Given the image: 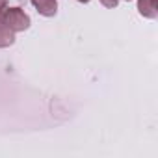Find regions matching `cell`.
<instances>
[{
    "instance_id": "obj_4",
    "label": "cell",
    "mask_w": 158,
    "mask_h": 158,
    "mask_svg": "<svg viewBox=\"0 0 158 158\" xmlns=\"http://www.w3.org/2000/svg\"><path fill=\"white\" fill-rule=\"evenodd\" d=\"M15 43V32H11L8 26L0 23V48H6Z\"/></svg>"
},
{
    "instance_id": "obj_1",
    "label": "cell",
    "mask_w": 158,
    "mask_h": 158,
    "mask_svg": "<svg viewBox=\"0 0 158 158\" xmlns=\"http://www.w3.org/2000/svg\"><path fill=\"white\" fill-rule=\"evenodd\" d=\"M0 23H2L4 26H8L11 32H24L30 26V17L21 8H8L4 11Z\"/></svg>"
},
{
    "instance_id": "obj_7",
    "label": "cell",
    "mask_w": 158,
    "mask_h": 158,
    "mask_svg": "<svg viewBox=\"0 0 158 158\" xmlns=\"http://www.w3.org/2000/svg\"><path fill=\"white\" fill-rule=\"evenodd\" d=\"M78 2H89V0H78Z\"/></svg>"
},
{
    "instance_id": "obj_5",
    "label": "cell",
    "mask_w": 158,
    "mask_h": 158,
    "mask_svg": "<svg viewBox=\"0 0 158 158\" xmlns=\"http://www.w3.org/2000/svg\"><path fill=\"white\" fill-rule=\"evenodd\" d=\"M101 4L106 6V8H115L119 4V0H101Z\"/></svg>"
},
{
    "instance_id": "obj_6",
    "label": "cell",
    "mask_w": 158,
    "mask_h": 158,
    "mask_svg": "<svg viewBox=\"0 0 158 158\" xmlns=\"http://www.w3.org/2000/svg\"><path fill=\"white\" fill-rule=\"evenodd\" d=\"M6 10H8V0H0V21H2V15Z\"/></svg>"
},
{
    "instance_id": "obj_3",
    "label": "cell",
    "mask_w": 158,
    "mask_h": 158,
    "mask_svg": "<svg viewBox=\"0 0 158 158\" xmlns=\"http://www.w3.org/2000/svg\"><path fill=\"white\" fill-rule=\"evenodd\" d=\"M138 11L147 19L158 17V0H138Z\"/></svg>"
},
{
    "instance_id": "obj_2",
    "label": "cell",
    "mask_w": 158,
    "mask_h": 158,
    "mask_svg": "<svg viewBox=\"0 0 158 158\" xmlns=\"http://www.w3.org/2000/svg\"><path fill=\"white\" fill-rule=\"evenodd\" d=\"M32 4L43 17H54L58 11V2L56 0H32Z\"/></svg>"
}]
</instances>
